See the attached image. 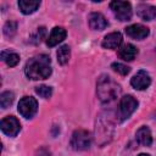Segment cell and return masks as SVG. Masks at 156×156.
Wrapping results in <instances>:
<instances>
[{"label": "cell", "instance_id": "cell-1", "mask_svg": "<svg viewBox=\"0 0 156 156\" xmlns=\"http://www.w3.org/2000/svg\"><path fill=\"white\" fill-rule=\"evenodd\" d=\"M51 60L48 55H38L29 58L24 66V73L33 80L46 79L51 74Z\"/></svg>", "mask_w": 156, "mask_h": 156}, {"label": "cell", "instance_id": "cell-2", "mask_svg": "<svg viewBox=\"0 0 156 156\" xmlns=\"http://www.w3.org/2000/svg\"><path fill=\"white\" fill-rule=\"evenodd\" d=\"M96 93L101 102L113 101L121 93V87L108 76H101L96 84Z\"/></svg>", "mask_w": 156, "mask_h": 156}, {"label": "cell", "instance_id": "cell-3", "mask_svg": "<svg viewBox=\"0 0 156 156\" xmlns=\"http://www.w3.org/2000/svg\"><path fill=\"white\" fill-rule=\"evenodd\" d=\"M138 107V101L134 99L132 95H126L121 99L119 105H118V111H117V117L119 122L126 121L127 118L130 117V115L136 110Z\"/></svg>", "mask_w": 156, "mask_h": 156}, {"label": "cell", "instance_id": "cell-4", "mask_svg": "<svg viewBox=\"0 0 156 156\" xmlns=\"http://www.w3.org/2000/svg\"><path fill=\"white\" fill-rule=\"evenodd\" d=\"M91 145V134L85 129H78L72 134L71 146L73 150L83 151L88 150Z\"/></svg>", "mask_w": 156, "mask_h": 156}, {"label": "cell", "instance_id": "cell-5", "mask_svg": "<svg viewBox=\"0 0 156 156\" xmlns=\"http://www.w3.org/2000/svg\"><path fill=\"white\" fill-rule=\"evenodd\" d=\"M110 7L116 16L117 20L119 21H129L132 17V6L127 1H111Z\"/></svg>", "mask_w": 156, "mask_h": 156}, {"label": "cell", "instance_id": "cell-6", "mask_svg": "<svg viewBox=\"0 0 156 156\" xmlns=\"http://www.w3.org/2000/svg\"><path fill=\"white\" fill-rule=\"evenodd\" d=\"M38 110V102L32 96H24L18 102V112L24 118H32Z\"/></svg>", "mask_w": 156, "mask_h": 156}, {"label": "cell", "instance_id": "cell-7", "mask_svg": "<svg viewBox=\"0 0 156 156\" xmlns=\"http://www.w3.org/2000/svg\"><path fill=\"white\" fill-rule=\"evenodd\" d=\"M0 127H1V130L9 136H16L18 134V132L21 130V124H20L18 119L13 116L5 117L1 121Z\"/></svg>", "mask_w": 156, "mask_h": 156}, {"label": "cell", "instance_id": "cell-8", "mask_svg": "<svg viewBox=\"0 0 156 156\" xmlns=\"http://www.w3.org/2000/svg\"><path fill=\"white\" fill-rule=\"evenodd\" d=\"M130 84L136 90H144L151 84V78L146 71H138L136 74L130 79Z\"/></svg>", "mask_w": 156, "mask_h": 156}, {"label": "cell", "instance_id": "cell-9", "mask_svg": "<svg viewBox=\"0 0 156 156\" xmlns=\"http://www.w3.org/2000/svg\"><path fill=\"white\" fill-rule=\"evenodd\" d=\"M149 33H150L149 28L143 26V24H139V23L128 26L126 28V34L133 39H136V40H141L144 38H146L149 35Z\"/></svg>", "mask_w": 156, "mask_h": 156}, {"label": "cell", "instance_id": "cell-10", "mask_svg": "<svg viewBox=\"0 0 156 156\" xmlns=\"http://www.w3.org/2000/svg\"><path fill=\"white\" fill-rule=\"evenodd\" d=\"M89 26L94 30H102L108 26V22L100 12H93L89 15Z\"/></svg>", "mask_w": 156, "mask_h": 156}, {"label": "cell", "instance_id": "cell-11", "mask_svg": "<svg viewBox=\"0 0 156 156\" xmlns=\"http://www.w3.org/2000/svg\"><path fill=\"white\" fill-rule=\"evenodd\" d=\"M136 13L144 21H152L156 18V7L149 4H140L136 6Z\"/></svg>", "mask_w": 156, "mask_h": 156}, {"label": "cell", "instance_id": "cell-12", "mask_svg": "<svg viewBox=\"0 0 156 156\" xmlns=\"http://www.w3.org/2000/svg\"><path fill=\"white\" fill-rule=\"evenodd\" d=\"M121 44H122V34L119 32L110 33L102 40V48L105 49H118Z\"/></svg>", "mask_w": 156, "mask_h": 156}, {"label": "cell", "instance_id": "cell-13", "mask_svg": "<svg viewBox=\"0 0 156 156\" xmlns=\"http://www.w3.org/2000/svg\"><path fill=\"white\" fill-rule=\"evenodd\" d=\"M66 30L62 28V27H55L52 30H51V33H50V35H49V38H48V40H46V44H48V46H50V48H52V46H55V45H57L58 43H61L65 38H66Z\"/></svg>", "mask_w": 156, "mask_h": 156}, {"label": "cell", "instance_id": "cell-14", "mask_svg": "<svg viewBox=\"0 0 156 156\" xmlns=\"http://www.w3.org/2000/svg\"><path fill=\"white\" fill-rule=\"evenodd\" d=\"M136 140L140 145L143 146H150L152 144V136H151V132L150 129L146 127V126H143L140 127L138 130H136Z\"/></svg>", "mask_w": 156, "mask_h": 156}, {"label": "cell", "instance_id": "cell-15", "mask_svg": "<svg viewBox=\"0 0 156 156\" xmlns=\"http://www.w3.org/2000/svg\"><path fill=\"white\" fill-rule=\"evenodd\" d=\"M118 55L122 60L124 61H132L135 58V56L138 55V49L133 45V44H124L123 46L119 48L118 50Z\"/></svg>", "mask_w": 156, "mask_h": 156}, {"label": "cell", "instance_id": "cell-16", "mask_svg": "<svg viewBox=\"0 0 156 156\" xmlns=\"http://www.w3.org/2000/svg\"><path fill=\"white\" fill-rule=\"evenodd\" d=\"M40 6V1H34V0H20L18 1V7L22 13L24 15H30L38 10Z\"/></svg>", "mask_w": 156, "mask_h": 156}, {"label": "cell", "instance_id": "cell-17", "mask_svg": "<svg viewBox=\"0 0 156 156\" xmlns=\"http://www.w3.org/2000/svg\"><path fill=\"white\" fill-rule=\"evenodd\" d=\"M56 56H57V61L60 65H66L71 57V49L68 45H62L61 48H58L57 52H56Z\"/></svg>", "mask_w": 156, "mask_h": 156}, {"label": "cell", "instance_id": "cell-18", "mask_svg": "<svg viewBox=\"0 0 156 156\" xmlns=\"http://www.w3.org/2000/svg\"><path fill=\"white\" fill-rule=\"evenodd\" d=\"M1 60L6 62L7 66L13 67L18 63L20 61V56L16 52H11V51H2L1 52Z\"/></svg>", "mask_w": 156, "mask_h": 156}, {"label": "cell", "instance_id": "cell-19", "mask_svg": "<svg viewBox=\"0 0 156 156\" xmlns=\"http://www.w3.org/2000/svg\"><path fill=\"white\" fill-rule=\"evenodd\" d=\"M15 100V95L12 91H4L0 95V106L2 108H7Z\"/></svg>", "mask_w": 156, "mask_h": 156}, {"label": "cell", "instance_id": "cell-20", "mask_svg": "<svg viewBox=\"0 0 156 156\" xmlns=\"http://www.w3.org/2000/svg\"><path fill=\"white\" fill-rule=\"evenodd\" d=\"M35 93L43 99H49L52 95V89L48 85H39L35 88Z\"/></svg>", "mask_w": 156, "mask_h": 156}, {"label": "cell", "instance_id": "cell-21", "mask_svg": "<svg viewBox=\"0 0 156 156\" xmlns=\"http://www.w3.org/2000/svg\"><path fill=\"white\" fill-rule=\"evenodd\" d=\"M111 67H112V69H113L115 72L119 73L121 76H126V74H128L129 71H130V68H129L128 66H126V65H123V63H119V62H113V63L111 65Z\"/></svg>", "mask_w": 156, "mask_h": 156}, {"label": "cell", "instance_id": "cell-22", "mask_svg": "<svg viewBox=\"0 0 156 156\" xmlns=\"http://www.w3.org/2000/svg\"><path fill=\"white\" fill-rule=\"evenodd\" d=\"M16 29H17V23L13 21L6 22V24L4 26V33L6 37H12L16 33Z\"/></svg>", "mask_w": 156, "mask_h": 156}, {"label": "cell", "instance_id": "cell-23", "mask_svg": "<svg viewBox=\"0 0 156 156\" xmlns=\"http://www.w3.org/2000/svg\"><path fill=\"white\" fill-rule=\"evenodd\" d=\"M45 34H46V28H45V27H40V28H38V29H37L35 34H33V35H32L30 41H32V43H34V44H38V43H40V41H41V39L44 38V35H45Z\"/></svg>", "mask_w": 156, "mask_h": 156}, {"label": "cell", "instance_id": "cell-24", "mask_svg": "<svg viewBox=\"0 0 156 156\" xmlns=\"http://www.w3.org/2000/svg\"><path fill=\"white\" fill-rule=\"evenodd\" d=\"M138 156H150V155H147V154H140V155H138Z\"/></svg>", "mask_w": 156, "mask_h": 156}]
</instances>
